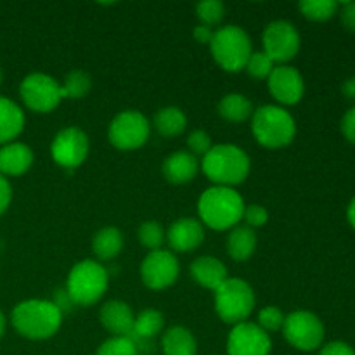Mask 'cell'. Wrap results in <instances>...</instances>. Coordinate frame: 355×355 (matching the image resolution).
<instances>
[{"instance_id": "27", "label": "cell", "mask_w": 355, "mask_h": 355, "mask_svg": "<svg viewBox=\"0 0 355 355\" xmlns=\"http://www.w3.org/2000/svg\"><path fill=\"white\" fill-rule=\"evenodd\" d=\"M163 326H165V315L159 311H155V309H146L141 314L135 315L134 329H132V333L128 336L155 340L162 333Z\"/></svg>"}, {"instance_id": "1", "label": "cell", "mask_w": 355, "mask_h": 355, "mask_svg": "<svg viewBox=\"0 0 355 355\" xmlns=\"http://www.w3.org/2000/svg\"><path fill=\"white\" fill-rule=\"evenodd\" d=\"M245 208V201L234 187L211 186L198 201L200 222L214 231L234 229L243 220Z\"/></svg>"}, {"instance_id": "6", "label": "cell", "mask_w": 355, "mask_h": 355, "mask_svg": "<svg viewBox=\"0 0 355 355\" xmlns=\"http://www.w3.org/2000/svg\"><path fill=\"white\" fill-rule=\"evenodd\" d=\"M110 284V276L103 263L96 260H82L69 270L66 293L75 305L89 307L104 297Z\"/></svg>"}, {"instance_id": "34", "label": "cell", "mask_w": 355, "mask_h": 355, "mask_svg": "<svg viewBox=\"0 0 355 355\" xmlns=\"http://www.w3.org/2000/svg\"><path fill=\"white\" fill-rule=\"evenodd\" d=\"M284 319H286V315L283 314V311L279 307H276V305H267V307H263L259 312V322L257 324L266 333L281 331L284 324Z\"/></svg>"}, {"instance_id": "20", "label": "cell", "mask_w": 355, "mask_h": 355, "mask_svg": "<svg viewBox=\"0 0 355 355\" xmlns=\"http://www.w3.org/2000/svg\"><path fill=\"white\" fill-rule=\"evenodd\" d=\"M191 276L200 286L215 291L225 279H227V269L224 263L215 257H200L191 263Z\"/></svg>"}, {"instance_id": "40", "label": "cell", "mask_w": 355, "mask_h": 355, "mask_svg": "<svg viewBox=\"0 0 355 355\" xmlns=\"http://www.w3.org/2000/svg\"><path fill=\"white\" fill-rule=\"evenodd\" d=\"M342 23L347 30L355 31V2L350 0V2L342 3Z\"/></svg>"}, {"instance_id": "37", "label": "cell", "mask_w": 355, "mask_h": 355, "mask_svg": "<svg viewBox=\"0 0 355 355\" xmlns=\"http://www.w3.org/2000/svg\"><path fill=\"white\" fill-rule=\"evenodd\" d=\"M10 201H12V187L7 177L0 173V215H3L9 208Z\"/></svg>"}, {"instance_id": "31", "label": "cell", "mask_w": 355, "mask_h": 355, "mask_svg": "<svg viewBox=\"0 0 355 355\" xmlns=\"http://www.w3.org/2000/svg\"><path fill=\"white\" fill-rule=\"evenodd\" d=\"M196 14L198 19L201 21L200 24L211 28L214 24H218L224 19L225 6L220 0H203V2H200L196 6Z\"/></svg>"}, {"instance_id": "22", "label": "cell", "mask_w": 355, "mask_h": 355, "mask_svg": "<svg viewBox=\"0 0 355 355\" xmlns=\"http://www.w3.org/2000/svg\"><path fill=\"white\" fill-rule=\"evenodd\" d=\"M257 234L253 229L246 225H236L231 229L227 236V253L236 262H245L255 253L257 250Z\"/></svg>"}, {"instance_id": "38", "label": "cell", "mask_w": 355, "mask_h": 355, "mask_svg": "<svg viewBox=\"0 0 355 355\" xmlns=\"http://www.w3.org/2000/svg\"><path fill=\"white\" fill-rule=\"evenodd\" d=\"M319 355H355V350L345 342L326 343Z\"/></svg>"}, {"instance_id": "43", "label": "cell", "mask_w": 355, "mask_h": 355, "mask_svg": "<svg viewBox=\"0 0 355 355\" xmlns=\"http://www.w3.org/2000/svg\"><path fill=\"white\" fill-rule=\"evenodd\" d=\"M347 217H349V222L355 227V196L350 201L349 208H347Z\"/></svg>"}, {"instance_id": "29", "label": "cell", "mask_w": 355, "mask_h": 355, "mask_svg": "<svg viewBox=\"0 0 355 355\" xmlns=\"http://www.w3.org/2000/svg\"><path fill=\"white\" fill-rule=\"evenodd\" d=\"M340 3L336 0H302L298 9L307 19L326 21L338 10Z\"/></svg>"}, {"instance_id": "30", "label": "cell", "mask_w": 355, "mask_h": 355, "mask_svg": "<svg viewBox=\"0 0 355 355\" xmlns=\"http://www.w3.org/2000/svg\"><path fill=\"white\" fill-rule=\"evenodd\" d=\"M166 239V232L163 231L162 225L156 220H146L142 222L141 227H139V241L144 248L151 250H162L163 243Z\"/></svg>"}, {"instance_id": "16", "label": "cell", "mask_w": 355, "mask_h": 355, "mask_svg": "<svg viewBox=\"0 0 355 355\" xmlns=\"http://www.w3.org/2000/svg\"><path fill=\"white\" fill-rule=\"evenodd\" d=\"M166 239L173 252H194L205 241V229L198 218L184 217L173 222L166 232Z\"/></svg>"}, {"instance_id": "39", "label": "cell", "mask_w": 355, "mask_h": 355, "mask_svg": "<svg viewBox=\"0 0 355 355\" xmlns=\"http://www.w3.org/2000/svg\"><path fill=\"white\" fill-rule=\"evenodd\" d=\"M342 132L350 142H355V106L350 107L342 118Z\"/></svg>"}, {"instance_id": "7", "label": "cell", "mask_w": 355, "mask_h": 355, "mask_svg": "<svg viewBox=\"0 0 355 355\" xmlns=\"http://www.w3.org/2000/svg\"><path fill=\"white\" fill-rule=\"evenodd\" d=\"M215 293V312L227 324H241L252 315L255 307V293L246 281L227 277Z\"/></svg>"}, {"instance_id": "41", "label": "cell", "mask_w": 355, "mask_h": 355, "mask_svg": "<svg viewBox=\"0 0 355 355\" xmlns=\"http://www.w3.org/2000/svg\"><path fill=\"white\" fill-rule=\"evenodd\" d=\"M214 33L215 31L211 30L210 26H205V24H198L193 31L196 42H200V44H208V45H210L211 38H214Z\"/></svg>"}, {"instance_id": "5", "label": "cell", "mask_w": 355, "mask_h": 355, "mask_svg": "<svg viewBox=\"0 0 355 355\" xmlns=\"http://www.w3.org/2000/svg\"><path fill=\"white\" fill-rule=\"evenodd\" d=\"M210 51L215 62L229 73H239L245 69L252 55V38L238 24H227L215 30L210 42Z\"/></svg>"}, {"instance_id": "28", "label": "cell", "mask_w": 355, "mask_h": 355, "mask_svg": "<svg viewBox=\"0 0 355 355\" xmlns=\"http://www.w3.org/2000/svg\"><path fill=\"white\" fill-rule=\"evenodd\" d=\"M92 89V78L89 73L83 69H73L64 76V82L61 83L62 97L64 99H82Z\"/></svg>"}, {"instance_id": "24", "label": "cell", "mask_w": 355, "mask_h": 355, "mask_svg": "<svg viewBox=\"0 0 355 355\" xmlns=\"http://www.w3.org/2000/svg\"><path fill=\"white\" fill-rule=\"evenodd\" d=\"M218 114L231 123H243L253 116V104L246 96L238 92L225 94L217 106Z\"/></svg>"}, {"instance_id": "3", "label": "cell", "mask_w": 355, "mask_h": 355, "mask_svg": "<svg viewBox=\"0 0 355 355\" xmlns=\"http://www.w3.org/2000/svg\"><path fill=\"white\" fill-rule=\"evenodd\" d=\"M201 168L215 186L234 187L248 179L252 162L239 146L218 144L203 156Z\"/></svg>"}, {"instance_id": "35", "label": "cell", "mask_w": 355, "mask_h": 355, "mask_svg": "<svg viewBox=\"0 0 355 355\" xmlns=\"http://www.w3.org/2000/svg\"><path fill=\"white\" fill-rule=\"evenodd\" d=\"M187 148L193 156H205L211 149V139L205 130H193L187 135Z\"/></svg>"}, {"instance_id": "21", "label": "cell", "mask_w": 355, "mask_h": 355, "mask_svg": "<svg viewBox=\"0 0 355 355\" xmlns=\"http://www.w3.org/2000/svg\"><path fill=\"white\" fill-rule=\"evenodd\" d=\"M24 113L9 97L0 96V144H9L24 130Z\"/></svg>"}, {"instance_id": "8", "label": "cell", "mask_w": 355, "mask_h": 355, "mask_svg": "<svg viewBox=\"0 0 355 355\" xmlns=\"http://www.w3.org/2000/svg\"><path fill=\"white\" fill-rule=\"evenodd\" d=\"M21 101L35 113H51L61 104V83L45 73H30L19 85Z\"/></svg>"}, {"instance_id": "15", "label": "cell", "mask_w": 355, "mask_h": 355, "mask_svg": "<svg viewBox=\"0 0 355 355\" xmlns=\"http://www.w3.org/2000/svg\"><path fill=\"white\" fill-rule=\"evenodd\" d=\"M267 87H269L270 96L277 103L286 104V106L300 103L305 92L304 76L297 68L288 64L274 66L272 73L267 78Z\"/></svg>"}, {"instance_id": "17", "label": "cell", "mask_w": 355, "mask_h": 355, "mask_svg": "<svg viewBox=\"0 0 355 355\" xmlns=\"http://www.w3.org/2000/svg\"><path fill=\"white\" fill-rule=\"evenodd\" d=\"M101 324L113 336H128L134 329L135 315L128 304L121 300H110L101 307Z\"/></svg>"}, {"instance_id": "4", "label": "cell", "mask_w": 355, "mask_h": 355, "mask_svg": "<svg viewBox=\"0 0 355 355\" xmlns=\"http://www.w3.org/2000/svg\"><path fill=\"white\" fill-rule=\"evenodd\" d=\"M252 132L260 146L279 149L293 142L297 135V123L284 107L266 104L253 111Z\"/></svg>"}, {"instance_id": "13", "label": "cell", "mask_w": 355, "mask_h": 355, "mask_svg": "<svg viewBox=\"0 0 355 355\" xmlns=\"http://www.w3.org/2000/svg\"><path fill=\"white\" fill-rule=\"evenodd\" d=\"M90 142L85 132L78 127H66L58 132L51 144L52 159L62 168H76L89 155Z\"/></svg>"}, {"instance_id": "44", "label": "cell", "mask_w": 355, "mask_h": 355, "mask_svg": "<svg viewBox=\"0 0 355 355\" xmlns=\"http://www.w3.org/2000/svg\"><path fill=\"white\" fill-rule=\"evenodd\" d=\"M6 324H7L6 315H3V312L0 311V338H2L3 333H6Z\"/></svg>"}, {"instance_id": "36", "label": "cell", "mask_w": 355, "mask_h": 355, "mask_svg": "<svg viewBox=\"0 0 355 355\" xmlns=\"http://www.w3.org/2000/svg\"><path fill=\"white\" fill-rule=\"evenodd\" d=\"M243 220L246 222V227L255 231L257 227H263V225L267 224L269 214H267V210L262 205H248V207L245 208V214H243Z\"/></svg>"}, {"instance_id": "26", "label": "cell", "mask_w": 355, "mask_h": 355, "mask_svg": "<svg viewBox=\"0 0 355 355\" xmlns=\"http://www.w3.org/2000/svg\"><path fill=\"white\" fill-rule=\"evenodd\" d=\"M155 128L163 137H177L187 127V118L184 111L177 106H166L158 110L153 121Z\"/></svg>"}, {"instance_id": "32", "label": "cell", "mask_w": 355, "mask_h": 355, "mask_svg": "<svg viewBox=\"0 0 355 355\" xmlns=\"http://www.w3.org/2000/svg\"><path fill=\"white\" fill-rule=\"evenodd\" d=\"M245 69H246V73L252 76V78L263 80V78H269V75L272 73L274 62H272V59H270L263 51L262 52L260 51L252 52V55H250Z\"/></svg>"}, {"instance_id": "12", "label": "cell", "mask_w": 355, "mask_h": 355, "mask_svg": "<svg viewBox=\"0 0 355 355\" xmlns=\"http://www.w3.org/2000/svg\"><path fill=\"white\" fill-rule=\"evenodd\" d=\"M180 266L170 250H155L144 257L141 263L142 283L149 290H166L179 279Z\"/></svg>"}, {"instance_id": "2", "label": "cell", "mask_w": 355, "mask_h": 355, "mask_svg": "<svg viewBox=\"0 0 355 355\" xmlns=\"http://www.w3.org/2000/svg\"><path fill=\"white\" fill-rule=\"evenodd\" d=\"M14 329L28 340H47L59 331L62 312L51 300L30 298L19 302L10 315Z\"/></svg>"}, {"instance_id": "9", "label": "cell", "mask_w": 355, "mask_h": 355, "mask_svg": "<svg viewBox=\"0 0 355 355\" xmlns=\"http://www.w3.org/2000/svg\"><path fill=\"white\" fill-rule=\"evenodd\" d=\"M151 134L149 120L137 110H127L113 118L107 130L110 142L120 151H134L146 144Z\"/></svg>"}, {"instance_id": "23", "label": "cell", "mask_w": 355, "mask_h": 355, "mask_svg": "<svg viewBox=\"0 0 355 355\" xmlns=\"http://www.w3.org/2000/svg\"><path fill=\"white\" fill-rule=\"evenodd\" d=\"M163 355H196L198 343L193 333L184 326L166 329L162 338Z\"/></svg>"}, {"instance_id": "14", "label": "cell", "mask_w": 355, "mask_h": 355, "mask_svg": "<svg viewBox=\"0 0 355 355\" xmlns=\"http://www.w3.org/2000/svg\"><path fill=\"white\" fill-rule=\"evenodd\" d=\"M272 342L269 333L257 322H241L232 326L227 336V355H270Z\"/></svg>"}, {"instance_id": "33", "label": "cell", "mask_w": 355, "mask_h": 355, "mask_svg": "<svg viewBox=\"0 0 355 355\" xmlns=\"http://www.w3.org/2000/svg\"><path fill=\"white\" fill-rule=\"evenodd\" d=\"M96 355H139L134 342L128 336H111L101 343Z\"/></svg>"}, {"instance_id": "45", "label": "cell", "mask_w": 355, "mask_h": 355, "mask_svg": "<svg viewBox=\"0 0 355 355\" xmlns=\"http://www.w3.org/2000/svg\"><path fill=\"white\" fill-rule=\"evenodd\" d=\"M0 83H2V69H0Z\"/></svg>"}, {"instance_id": "42", "label": "cell", "mask_w": 355, "mask_h": 355, "mask_svg": "<svg viewBox=\"0 0 355 355\" xmlns=\"http://www.w3.org/2000/svg\"><path fill=\"white\" fill-rule=\"evenodd\" d=\"M342 90H343V94H345L347 99L355 101V75L350 76V78H347L345 82H343Z\"/></svg>"}, {"instance_id": "18", "label": "cell", "mask_w": 355, "mask_h": 355, "mask_svg": "<svg viewBox=\"0 0 355 355\" xmlns=\"http://www.w3.org/2000/svg\"><path fill=\"white\" fill-rule=\"evenodd\" d=\"M33 165V151L24 142H9L0 148V173L17 177L26 173Z\"/></svg>"}, {"instance_id": "19", "label": "cell", "mask_w": 355, "mask_h": 355, "mask_svg": "<svg viewBox=\"0 0 355 355\" xmlns=\"http://www.w3.org/2000/svg\"><path fill=\"white\" fill-rule=\"evenodd\" d=\"M198 168H200V165H198L196 156L191 155L189 151L172 153L162 165V172L165 179L170 184H175V186L191 182L196 177Z\"/></svg>"}, {"instance_id": "11", "label": "cell", "mask_w": 355, "mask_h": 355, "mask_svg": "<svg viewBox=\"0 0 355 355\" xmlns=\"http://www.w3.org/2000/svg\"><path fill=\"white\" fill-rule=\"evenodd\" d=\"M263 52L272 62L286 64L300 51V33L293 23L286 19L272 21L263 30Z\"/></svg>"}, {"instance_id": "10", "label": "cell", "mask_w": 355, "mask_h": 355, "mask_svg": "<svg viewBox=\"0 0 355 355\" xmlns=\"http://www.w3.org/2000/svg\"><path fill=\"white\" fill-rule=\"evenodd\" d=\"M281 331L284 340L302 352L319 349L324 340V324L318 315L309 311H295L288 314Z\"/></svg>"}, {"instance_id": "25", "label": "cell", "mask_w": 355, "mask_h": 355, "mask_svg": "<svg viewBox=\"0 0 355 355\" xmlns=\"http://www.w3.org/2000/svg\"><path fill=\"white\" fill-rule=\"evenodd\" d=\"M123 248V232L116 227H103L92 239L94 255L103 262L113 260Z\"/></svg>"}]
</instances>
